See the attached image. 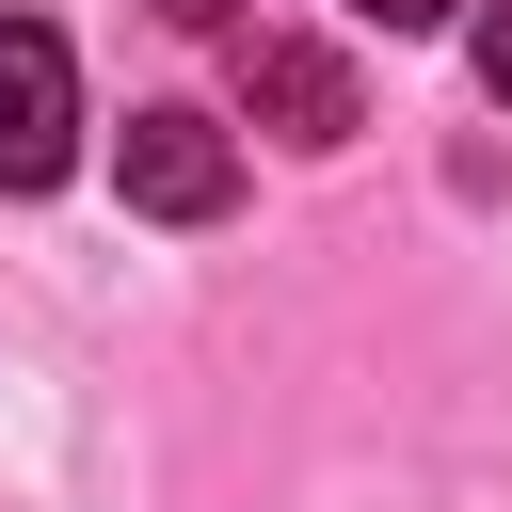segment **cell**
I'll return each instance as SVG.
<instances>
[{
    "instance_id": "cell-5",
    "label": "cell",
    "mask_w": 512,
    "mask_h": 512,
    "mask_svg": "<svg viewBox=\"0 0 512 512\" xmlns=\"http://www.w3.org/2000/svg\"><path fill=\"white\" fill-rule=\"evenodd\" d=\"M144 16H176V32H224V16H240V0H144Z\"/></svg>"
},
{
    "instance_id": "cell-4",
    "label": "cell",
    "mask_w": 512,
    "mask_h": 512,
    "mask_svg": "<svg viewBox=\"0 0 512 512\" xmlns=\"http://www.w3.org/2000/svg\"><path fill=\"white\" fill-rule=\"evenodd\" d=\"M480 96H496V112H512V0H496V16H480Z\"/></svg>"
},
{
    "instance_id": "cell-1",
    "label": "cell",
    "mask_w": 512,
    "mask_h": 512,
    "mask_svg": "<svg viewBox=\"0 0 512 512\" xmlns=\"http://www.w3.org/2000/svg\"><path fill=\"white\" fill-rule=\"evenodd\" d=\"M112 176H128V208H144V224H224V208H240V144H224L208 112H176V96H160V112H128Z\"/></svg>"
},
{
    "instance_id": "cell-3",
    "label": "cell",
    "mask_w": 512,
    "mask_h": 512,
    "mask_svg": "<svg viewBox=\"0 0 512 512\" xmlns=\"http://www.w3.org/2000/svg\"><path fill=\"white\" fill-rule=\"evenodd\" d=\"M240 112H256L272 144H352V128H368V80H352L320 32H256V48H240Z\"/></svg>"
},
{
    "instance_id": "cell-6",
    "label": "cell",
    "mask_w": 512,
    "mask_h": 512,
    "mask_svg": "<svg viewBox=\"0 0 512 512\" xmlns=\"http://www.w3.org/2000/svg\"><path fill=\"white\" fill-rule=\"evenodd\" d=\"M352 16H384V32H432V16H448V0H352Z\"/></svg>"
},
{
    "instance_id": "cell-2",
    "label": "cell",
    "mask_w": 512,
    "mask_h": 512,
    "mask_svg": "<svg viewBox=\"0 0 512 512\" xmlns=\"http://www.w3.org/2000/svg\"><path fill=\"white\" fill-rule=\"evenodd\" d=\"M64 160H80V64H64V32L0 16V192H48Z\"/></svg>"
}]
</instances>
